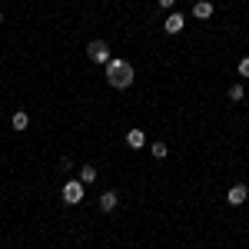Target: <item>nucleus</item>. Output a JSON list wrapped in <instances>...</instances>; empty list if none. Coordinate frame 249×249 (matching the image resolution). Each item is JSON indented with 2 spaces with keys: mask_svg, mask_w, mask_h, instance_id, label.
Instances as JSON below:
<instances>
[{
  "mask_svg": "<svg viewBox=\"0 0 249 249\" xmlns=\"http://www.w3.org/2000/svg\"><path fill=\"white\" fill-rule=\"evenodd\" d=\"M193 17L210 20L213 17V3H210V0H196V3H193Z\"/></svg>",
  "mask_w": 249,
  "mask_h": 249,
  "instance_id": "8",
  "label": "nucleus"
},
{
  "mask_svg": "<svg viewBox=\"0 0 249 249\" xmlns=\"http://www.w3.org/2000/svg\"><path fill=\"white\" fill-rule=\"evenodd\" d=\"M226 96H230V103H239V100L246 96V90H243V87L236 83V87H230V90H226Z\"/></svg>",
  "mask_w": 249,
  "mask_h": 249,
  "instance_id": "11",
  "label": "nucleus"
},
{
  "mask_svg": "<svg viewBox=\"0 0 249 249\" xmlns=\"http://www.w3.org/2000/svg\"><path fill=\"white\" fill-rule=\"evenodd\" d=\"M60 170H63V173L73 170V160H70V156H63V160H60Z\"/></svg>",
  "mask_w": 249,
  "mask_h": 249,
  "instance_id": "14",
  "label": "nucleus"
},
{
  "mask_svg": "<svg viewBox=\"0 0 249 249\" xmlns=\"http://www.w3.org/2000/svg\"><path fill=\"white\" fill-rule=\"evenodd\" d=\"M143 143H146V133H143L140 126H133V130L126 133V146H130V150H143Z\"/></svg>",
  "mask_w": 249,
  "mask_h": 249,
  "instance_id": "7",
  "label": "nucleus"
},
{
  "mask_svg": "<svg viewBox=\"0 0 249 249\" xmlns=\"http://www.w3.org/2000/svg\"><path fill=\"white\" fill-rule=\"evenodd\" d=\"M107 83L113 87V90H126L130 83H133V67L126 63V60H110L107 63Z\"/></svg>",
  "mask_w": 249,
  "mask_h": 249,
  "instance_id": "1",
  "label": "nucleus"
},
{
  "mask_svg": "<svg viewBox=\"0 0 249 249\" xmlns=\"http://www.w3.org/2000/svg\"><path fill=\"white\" fill-rule=\"evenodd\" d=\"M87 53H90V60H93V63H103V67L113 60V57H110V43H107V40H90Z\"/></svg>",
  "mask_w": 249,
  "mask_h": 249,
  "instance_id": "2",
  "label": "nucleus"
},
{
  "mask_svg": "<svg viewBox=\"0 0 249 249\" xmlns=\"http://www.w3.org/2000/svg\"><path fill=\"white\" fill-rule=\"evenodd\" d=\"M116 206H120V196H116V190H107L103 196H100V210H103V213H113Z\"/></svg>",
  "mask_w": 249,
  "mask_h": 249,
  "instance_id": "6",
  "label": "nucleus"
},
{
  "mask_svg": "<svg viewBox=\"0 0 249 249\" xmlns=\"http://www.w3.org/2000/svg\"><path fill=\"white\" fill-rule=\"evenodd\" d=\"M83 186H87V183H80V179H67V183H63V203L77 206L80 199H83Z\"/></svg>",
  "mask_w": 249,
  "mask_h": 249,
  "instance_id": "3",
  "label": "nucleus"
},
{
  "mask_svg": "<svg viewBox=\"0 0 249 249\" xmlns=\"http://www.w3.org/2000/svg\"><path fill=\"white\" fill-rule=\"evenodd\" d=\"M10 126H14L17 133H23V130L30 126V116H27V113H14V116H10Z\"/></svg>",
  "mask_w": 249,
  "mask_h": 249,
  "instance_id": "9",
  "label": "nucleus"
},
{
  "mask_svg": "<svg viewBox=\"0 0 249 249\" xmlns=\"http://www.w3.org/2000/svg\"><path fill=\"white\" fill-rule=\"evenodd\" d=\"M246 199H249V190L243 186V183H236V186H230V193H226V203H230V206H243Z\"/></svg>",
  "mask_w": 249,
  "mask_h": 249,
  "instance_id": "4",
  "label": "nucleus"
},
{
  "mask_svg": "<svg viewBox=\"0 0 249 249\" xmlns=\"http://www.w3.org/2000/svg\"><path fill=\"white\" fill-rule=\"evenodd\" d=\"M150 156H153V160H166V156H170L166 143H153V146H150Z\"/></svg>",
  "mask_w": 249,
  "mask_h": 249,
  "instance_id": "10",
  "label": "nucleus"
},
{
  "mask_svg": "<svg viewBox=\"0 0 249 249\" xmlns=\"http://www.w3.org/2000/svg\"><path fill=\"white\" fill-rule=\"evenodd\" d=\"M93 179H96L93 166H80V183H93Z\"/></svg>",
  "mask_w": 249,
  "mask_h": 249,
  "instance_id": "12",
  "label": "nucleus"
},
{
  "mask_svg": "<svg viewBox=\"0 0 249 249\" xmlns=\"http://www.w3.org/2000/svg\"><path fill=\"white\" fill-rule=\"evenodd\" d=\"M156 3H160V7H166V10H170L173 3H176V0H156Z\"/></svg>",
  "mask_w": 249,
  "mask_h": 249,
  "instance_id": "15",
  "label": "nucleus"
},
{
  "mask_svg": "<svg viewBox=\"0 0 249 249\" xmlns=\"http://www.w3.org/2000/svg\"><path fill=\"white\" fill-rule=\"evenodd\" d=\"M239 77H246V80H249V57L239 60Z\"/></svg>",
  "mask_w": 249,
  "mask_h": 249,
  "instance_id": "13",
  "label": "nucleus"
},
{
  "mask_svg": "<svg viewBox=\"0 0 249 249\" xmlns=\"http://www.w3.org/2000/svg\"><path fill=\"white\" fill-rule=\"evenodd\" d=\"M0 23H3V14H0Z\"/></svg>",
  "mask_w": 249,
  "mask_h": 249,
  "instance_id": "16",
  "label": "nucleus"
},
{
  "mask_svg": "<svg viewBox=\"0 0 249 249\" xmlns=\"http://www.w3.org/2000/svg\"><path fill=\"white\" fill-rule=\"evenodd\" d=\"M183 23H186L183 14H170V17L163 20V30H166V34H179V30H183Z\"/></svg>",
  "mask_w": 249,
  "mask_h": 249,
  "instance_id": "5",
  "label": "nucleus"
}]
</instances>
